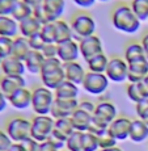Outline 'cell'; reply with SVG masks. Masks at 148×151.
Returning <instances> with one entry per match:
<instances>
[{
    "label": "cell",
    "mask_w": 148,
    "mask_h": 151,
    "mask_svg": "<svg viewBox=\"0 0 148 151\" xmlns=\"http://www.w3.org/2000/svg\"><path fill=\"white\" fill-rule=\"evenodd\" d=\"M112 24L117 30L126 34H134L140 29L142 21L136 17L130 5L119 4L112 12Z\"/></svg>",
    "instance_id": "obj_1"
},
{
    "label": "cell",
    "mask_w": 148,
    "mask_h": 151,
    "mask_svg": "<svg viewBox=\"0 0 148 151\" xmlns=\"http://www.w3.org/2000/svg\"><path fill=\"white\" fill-rule=\"evenodd\" d=\"M72 33H74V40H76L77 42H80L81 40L91 37L96 34L97 30V22L93 17L87 12H77L72 16L71 21Z\"/></svg>",
    "instance_id": "obj_2"
},
{
    "label": "cell",
    "mask_w": 148,
    "mask_h": 151,
    "mask_svg": "<svg viewBox=\"0 0 148 151\" xmlns=\"http://www.w3.org/2000/svg\"><path fill=\"white\" fill-rule=\"evenodd\" d=\"M55 100L54 91L46 88V87L41 86L36 87L31 91V109L36 114L46 116L50 114L51 106Z\"/></svg>",
    "instance_id": "obj_3"
},
{
    "label": "cell",
    "mask_w": 148,
    "mask_h": 151,
    "mask_svg": "<svg viewBox=\"0 0 148 151\" xmlns=\"http://www.w3.org/2000/svg\"><path fill=\"white\" fill-rule=\"evenodd\" d=\"M5 132L13 141V143H20L24 139L31 137V121L26 120L25 117H12L7 121Z\"/></svg>",
    "instance_id": "obj_4"
},
{
    "label": "cell",
    "mask_w": 148,
    "mask_h": 151,
    "mask_svg": "<svg viewBox=\"0 0 148 151\" xmlns=\"http://www.w3.org/2000/svg\"><path fill=\"white\" fill-rule=\"evenodd\" d=\"M54 124L55 120L50 114L46 116H39L36 114L31 120V138H34L38 142H45L47 141L50 134L54 130Z\"/></svg>",
    "instance_id": "obj_5"
},
{
    "label": "cell",
    "mask_w": 148,
    "mask_h": 151,
    "mask_svg": "<svg viewBox=\"0 0 148 151\" xmlns=\"http://www.w3.org/2000/svg\"><path fill=\"white\" fill-rule=\"evenodd\" d=\"M109 82L105 74H98V72H91L87 71L84 80L81 83V87L84 88V91L88 92L91 95L98 96V95H102L104 92L108 89Z\"/></svg>",
    "instance_id": "obj_6"
},
{
    "label": "cell",
    "mask_w": 148,
    "mask_h": 151,
    "mask_svg": "<svg viewBox=\"0 0 148 151\" xmlns=\"http://www.w3.org/2000/svg\"><path fill=\"white\" fill-rule=\"evenodd\" d=\"M105 75L108 76L110 82L114 83L124 82V80H127V75H129V63L124 60V58H119V57L110 58Z\"/></svg>",
    "instance_id": "obj_7"
},
{
    "label": "cell",
    "mask_w": 148,
    "mask_h": 151,
    "mask_svg": "<svg viewBox=\"0 0 148 151\" xmlns=\"http://www.w3.org/2000/svg\"><path fill=\"white\" fill-rule=\"evenodd\" d=\"M79 47H80V55L84 58V60H88L91 58L96 57V55L104 53V45L101 38L97 34H93L91 37L81 40L79 42Z\"/></svg>",
    "instance_id": "obj_8"
},
{
    "label": "cell",
    "mask_w": 148,
    "mask_h": 151,
    "mask_svg": "<svg viewBox=\"0 0 148 151\" xmlns=\"http://www.w3.org/2000/svg\"><path fill=\"white\" fill-rule=\"evenodd\" d=\"M77 108H79V100L77 99H72V100L55 99L53 103V106H51V110H50V116L54 120L71 117L72 113Z\"/></svg>",
    "instance_id": "obj_9"
},
{
    "label": "cell",
    "mask_w": 148,
    "mask_h": 151,
    "mask_svg": "<svg viewBox=\"0 0 148 151\" xmlns=\"http://www.w3.org/2000/svg\"><path fill=\"white\" fill-rule=\"evenodd\" d=\"M58 46V59H60V62L64 63L69 62H76L77 58L80 55V47L79 42L76 40H69V41L56 43Z\"/></svg>",
    "instance_id": "obj_10"
},
{
    "label": "cell",
    "mask_w": 148,
    "mask_h": 151,
    "mask_svg": "<svg viewBox=\"0 0 148 151\" xmlns=\"http://www.w3.org/2000/svg\"><path fill=\"white\" fill-rule=\"evenodd\" d=\"M147 75H148V59L146 57L138 58V59L129 62V75H127L129 83L142 82Z\"/></svg>",
    "instance_id": "obj_11"
},
{
    "label": "cell",
    "mask_w": 148,
    "mask_h": 151,
    "mask_svg": "<svg viewBox=\"0 0 148 151\" xmlns=\"http://www.w3.org/2000/svg\"><path fill=\"white\" fill-rule=\"evenodd\" d=\"M26 87V80L24 76H13V75H1L0 76V88L7 99L20 88Z\"/></svg>",
    "instance_id": "obj_12"
},
{
    "label": "cell",
    "mask_w": 148,
    "mask_h": 151,
    "mask_svg": "<svg viewBox=\"0 0 148 151\" xmlns=\"http://www.w3.org/2000/svg\"><path fill=\"white\" fill-rule=\"evenodd\" d=\"M131 121L127 117H117L113 122L109 125V132L113 134L117 141H124L130 137V127H131Z\"/></svg>",
    "instance_id": "obj_13"
},
{
    "label": "cell",
    "mask_w": 148,
    "mask_h": 151,
    "mask_svg": "<svg viewBox=\"0 0 148 151\" xmlns=\"http://www.w3.org/2000/svg\"><path fill=\"white\" fill-rule=\"evenodd\" d=\"M0 70H1L3 75H13V76H24V74L26 72L25 63L14 58L13 55H9L3 59Z\"/></svg>",
    "instance_id": "obj_14"
},
{
    "label": "cell",
    "mask_w": 148,
    "mask_h": 151,
    "mask_svg": "<svg viewBox=\"0 0 148 151\" xmlns=\"http://www.w3.org/2000/svg\"><path fill=\"white\" fill-rule=\"evenodd\" d=\"M8 103L13 106L14 109L24 110L31 106V91L26 87L17 89L14 93L8 97Z\"/></svg>",
    "instance_id": "obj_15"
},
{
    "label": "cell",
    "mask_w": 148,
    "mask_h": 151,
    "mask_svg": "<svg viewBox=\"0 0 148 151\" xmlns=\"http://www.w3.org/2000/svg\"><path fill=\"white\" fill-rule=\"evenodd\" d=\"M39 76H41L42 86L46 87V88H49V89H51V91H55V89L66 80V75H64V70H63V67L54 70V71L41 72Z\"/></svg>",
    "instance_id": "obj_16"
},
{
    "label": "cell",
    "mask_w": 148,
    "mask_h": 151,
    "mask_svg": "<svg viewBox=\"0 0 148 151\" xmlns=\"http://www.w3.org/2000/svg\"><path fill=\"white\" fill-rule=\"evenodd\" d=\"M63 70H64L66 80L76 84V86H81L87 71L84 70V67L77 62V60L76 62L64 63V65H63Z\"/></svg>",
    "instance_id": "obj_17"
},
{
    "label": "cell",
    "mask_w": 148,
    "mask_h": 151,
    "mask_svg": "<svg viewBox=\"0 0 148 151\" xmlns=\"http://www.w3.org/2000/svg\"><path fill=\"white\" fill-rule=\"evenodd\" d=\"M41 29H42V24L33 14L28 19L22 20L21 22H19V34L25 38H30L36 34H39Z\"/></svg>",
    "instance_id": "obj_18"
},
{
    "label": "cell",
    "mask_w": 148,
    "mask_h": 151,
    "mask_svg": "<svg viewBox=\"0 0 148 151\" xmlns=\"http://www.w3.org/2000/svg\"><path fill=\"white\" fill-rule=\"evenodd\" d=\"M117 113H118L117 106L113 103H110V101H101V103H98L96 105V110L93 116L101 118V120H104L105 122H108L110 125V122H113L117 118Z\"/></svg>",
    "instance_id": "obj_19"
},
{
    "label": "cell",
    "mask_w": 148,
    "mask_h": 151,
    "mask_svg": "<svg viewBox=\"0 0 148 151\" xmlns=\"http://www.w3.org/2000/svg\"><path fill=\"white\" fill-rule=\"evenodd\" d=\"M42 5L45 8L46 13L51 19V21L54 22L56 20L62 19L66 9V0H43Z\"/></svg>",
    "instance_id": "obj_20"
},
{
    "label": "cell",
    "mask_w": 148,
    "mask_h": 151,
    "mask_svg": "<svg viewBox=\"0 0 148 151\" xmlns=\"http://www.w3.org/2000/svg\"><path fill=\"white\" fill-rule=\"evenodd\" d=\"M130 139L135 143L144 142L148 138V126L146 122L140 118H135L131 121V127H130Z\"/></svg>",
    "instance_id": "obj_21"
},
{
    "label": "cell",
    "mask_w": 148,
    "mask_h": 151,
    "mask_svg": "<svg viewBox=\"0 0 148 151\" xmlns=\"http://www.w3.org/2000/svg\"><path fill=\"white\" fill-rule=\"evenodd\" d=\"M19 34V22L11 16H0V37L16 38Z\"/></svg>",
    "instance_id": "obj_22"
},
{
    "label": "cell",
    "mask_w": 148,
    "mask_h": 151,
    "mask_svg": "<svg viewBox=\"0 0 148 151\" xmlns=\"http://www.w3.org/2000/svg\"><path fill=\"white\" fill-rule=\"evenodd\" d=\"M46 58L42 55L41 51H37V50H31L30 53L28 54V57L25 58L24 63H25V68H26L28 72L30 74H39L41 72V68L43 66V62H45Z\"/></svg>",
    "instance_id": "obj_23"
},
{
    "label": "cell",
    "mask_w": 148,
    "mask_h": 151,
    "mask_svg": "<svg viewBox=\"0 0 148 151\" xmlns=\"http://www.w3.org/2000/svg\"><path fill=\"white\" fill-rule=\"evenodd\" d=\"M126 93H127V97L135 104L148 99V89L146 88L143 82L129 83V86L126 88Z\"/></svg>",
    "instance_id": "obj_24"
},
{
    "label": "cell",
    "mask_w": 148,
    "mask_h": 151,
    "mask_svg": "<svg viewBox=\"0 0 148 151\" xmlns=\"http://www.w3.org/2000/svg\"><path fill=\"white\" fill-rule=\"evenodd\" d=\"M55 99H60V100H72V99H77L79 95V87L76 84L64 80L56 89L54 91Z\"/></svg>",
    "instance_id": "obj_25"
},
{
    "label": "cell",
    "mask_w": 148,
    "mask_h": 151,
    "mask_svg": "<svg viewBox=\"0 0 148 151\" xmlns=\"http://www.w3.org/2000/svg\"><path fill=\"white\" fill-rule=\"evenodd\" d=\"M72 125H74V129L77 130V132H88L89 126H91L92 122V116L88 114V113L83 112L80 109H76L74 113H72L71 117Z\"/></svg>",
    "instance_id": "obj_26"
},
{
    "label": "cell",
    "mask_w": 148,
    "mask_h": 151,
    "mask_svg": "<svg viewBox=\"0 0 148 151\" xmlns=\"http://www.w3.org/2000/svg\"><path fill=\"white\" fill-rule=\"evenodd\" d=\"M109 59L110 58L105 53H101L93 58H91V59H88L87 60L88 71L98 72V74H105L106 68H108V65H109Z\"/></svg>",
    "instance_id": "obj_27"
},
{
    "label": "cell",
    "mask_w": 148,
    "mask_h": 151,
    "mask_svg": "<svg viewBox=\"0 0 148 151\" xmlns=\"http://www.w3.org/2000/svg\"><path fill=\"white\" fill-rule=\"evenodd\" d=\"M31 51L30 45L28 42V38L21 36H17L16 38H13V50H12V55L17 59L22 60L24 62L25 58L28 57V54Z\"/></svg>",
    "instance_id": "obj_28"
},
{
    "label": "cell",
    "mask_w": 148,
    "mask_h": 151,
    "mask_svg": "<svg viewBox=\"0 0 148 151\" xmlns=\"http://www.w3.org/2000/svg\"><path fill=\"white\" fill-rule=\"evenodd\" d=\"M55 28H56V43H62L69 40H74V33L69 22L66 20L59 19L55 21Z\"/></svg>",
    "instance_id": "obj_29"
},
{
    "label": "cell",
    "mask_w": 148,
    "mask_h": 151,
    "mask_svg": "<svg viewBox=\"0 0 148 151\" xmlns=\"http://www.w3.org/2000/svg\"><path fill=\"white\" fill-rule=\"evenodd\" d=\"M143 57H146V54H144V49L140 42H131L124 47L123 58L127 63L134 59H138V58H143Z\"/></svg>",
    "instance_id": "obj_30"
},
{
    "label": "cell",
    "mask_w": 148,
    "mask_h": 151,
    "mask_svg": "<svg viewBox=\"0 0 148 151\" xmlns=\"http://www.w3.org/2000/svg\"><path fill=\"white\" fill-rule=\"evenodd\" d=\"M31 14H33V8L29 7L26 3H24L22 0H19V3H17L16 7H14L11 17H13L17 22H21L22 20L30 17Z\"/></svg>",
    "instance_id": "obj_31"
},
{
    "label": "cell",
    "mask_w": 148,
    "mask_h": 151,
    "mask_svg": "<svg viewBox=\"0 0 148 151\" xmlns=\"http://www.w3.org/2000/svg\"><path fill=\"white\" fill-rule=\"evenodd\" d=\"M130 7L140 21L148 20V0H131Z\"/></svg>",
    "instance_id": "obj_32"
},
{
    "label": "cell",
    "mask_w": 148,
    "mask_h": 151,
    "mask_svg": "<svg viewBox=\"0 0 148 151\" xmlns=\"http://www.w3.org/2000/svg\"><path fill=\"white\" fill-rule=\"evenodd\" d=\"M42 40L45 43H56V28H55V21L49 22V24L42 25V29L39 32Z\"/></svg>",
    "instance_id": "obj_33"
},
{
    "label": "cell",
    "mask_w": 148,
    "mask_h": 151,
    "mask_svg": "<svg viewBox=\"0 0 148 151\" xmlns=\"http://www.w3.org/2000/svg\"><path fill=\"white\" fill-rule=\"evenodd\" d=\"M81 143H83L84 151H97L100 149L97 135L92 134V133H89V132L83 133V135H81Z\"/></svg>",
    "instance_id": "obj_34"
},
{
    "label": "cell",
    "mask_w": 148,
    "mask_h": 151,
    "mask_svg": "<svg viewBox=\"0 0 148 151\" xmlns=\"http://www.w3.org/2000/svg\"><path fill=\"white\" fill-rule=\"evenodd\" d=\"M54 129L56 130V132H59V133H62V134H64L66 137H69V135H71L72 133L75 132L74 125H72V121H71V118H69V117L55 120Z\"/></svg>",
    "instance_id": "obj_35"
},
{
    "label": "cell",
    "mask_w": 148,
    "mask_h": 151,
    "mask_svg": "<svg viewBox=\"0 0 148 151\" xmlns=\"http://www.w3.org/2000/svg\"><path fill=\"white\" fill-rule=\"evenodd\" d=\"M81 135H83V132H77V130H75L69 135L67 143H66V147L68 151H84L83 143H81Z\"/></svg>",
    "instance_id": "obj_36"
},
{
    "label": "cell",
    "mask_w": 148,
    "mask_h": 151,
    "mask_svg": "<svg viewBox=\"0 0 148 151\" xmlns=\"http://www.w3.org/2000/svg\"><path fill=\"white\" fill-rule=\"evenodd\" d=\"M98 146H100V150L102 149H110V147H115L117 146V139L113 137V134L109 132V130H106V132H104L102 134L98 135Z\"/></svg>",
    "instance_id": "obj_37"
},
{
    "label": "cell",
    "mask_w": 148,
    "mask_h": 151,
    "mask_svg": "<svg viewBox=\"0 0 148 151\" xmlns=\"http://www.w3.org/2000/svg\"><path fill=\"white\" fill-rule=\"evenodd\" d=\"M67 139L68 137H66L64 134H62V133H59V132H56V130H53V133L50 134V137H49L47 141L49 142H51V143L54 145L55 147H56L58 150H62L63 147L66 146V143H67Z\"/></svg>",
    "instance_id": "obj_38"
},
{
    "label": "cell",
    "mask_w": 148,
    "mask_h": 151,
    "mask_svg": "<svg viewBox=\"0 0 148 151\" xmlns=\"http://www.w3.org/2000/svg\"><path fill=\"white\" fill-rule=\"evenodd\" d=\"M13 50V38L8 37H0V53L4 58L12 55Z\"/></svg>",
    "instance_id": "obj_39"
},
{
    "label": "cell",
    "mask_w": 148,
    "mask_h": 151,
    "mask_svg": "<svg viewBox=\"0 0 148 151\" xmlns=\"http://www.w3.org/2000/svg\"><path fill=\"white\" fill-rule=\"evenodd\" d=\"M135 110H136V114H138V118H140L148 126V99L135 104Z\"/></svg>",
    "instance_id": "obj_40"
},
{
    "label": "cell",
    "mask_w": 148,
    "mask_h": 151,
    "mask_svg": "<svg viewBox=\"0 0 148 151\" xmlns=\"http://www.w3.org/2000/svg\"><path fill=\"white\" fill-rule=\"evenodd\" d=\"M19 0H0V16H11Z\"/></svg>",
    "instance_id": "obj_41"
},
{
    "label": "cell",
    "mask_w": 148,
    "mask_h": 151,
    "mask_svg": "<svg viewBox=\"0 0 148 151\" xmlns=\"http://www.w3.org/2000/svg\"><path fill=\"white\" fill-rule=\"evenodd\" d=\"M60 67H63V63L60 62V59H58V57L56 58H49V59H45V62H43V66H42V68H41V72L54 71V70H58Z\"/></svg>",
    "instance_id": "obj_42"
},
{
    "label": "cell",
    "mask_w": 148,
    "mask_h": 151,
    "mask_svg": "<svg viewBox=\"0 0 148 151\" xmlns=\"http://www.w3.org/2000/svg\"><path fill=\"white\" fill-rule=\"evenodd\" d=\"M33 16L36 17L42 25L49 24V22H53L51 19L49 17V14L46 13V11H45V8H43L42 4L38 5V7H36V8H33Z\"/></svg>",
    "instance_id": "obj_43"
},
{
    "label": "cell",
    "mask_w": 148,
    "mask_h": 151,
    "mask_svg": "<svg viewBox=\"0 0 148 151\" xmlns=\"http://www.w3.org/2000/svg\"><path fill=\"white\" fill-rule=\"evenodd\" d=\"M41 53H42V55L46 59H49V58H56V55H58L56 43H45V46H43V49L41 50Z\"/></svg>",
    "instance_id": "obj_44"
},
{
    "label": "cell",
    "mask_w": 148,
    "mask_h": 151,
    "mask_svg": "<svg viewBox=\"0 0 148 151\" xmlns=\"http://www.w3.org/2000/svg\"><path fill=\"white\" fill-rule=\"evenodd\" d=\"M13 145V141L9 138L5 130L0 129V151H8Z\"/></svg>",
    "instance_id": "obj_45"
},
{
    "label": "cell",
    "mask_w": 148,
    "mask_h": 151,
    "mask_svg": "<svg viewBox=\"0 0 148 151\" xmlns=\"http://www.w3.org/2000/svg\"><path fill=\"white\" fill-rule=\"evenodd\" d=\"M28 42H29V45H30V49H31V50L41 51V50L43 49V46H45V41L42 40L41 34H36V36H33V37H30V38H28Z\"/></svg>",
    "instance_id": "obj_46"
},
{
    "label": "cell",
    "mask_w": 148,
    "mask_h": 151,
    "mask_svg": "<svg viewBox=\"0 0 148 151\" xmlns=\"http://www.w3.org/2000/svg\"><path fill=\"white\" fill-rule=\"evenodd\" d=\"M20 145H21V147L24 149V151H37L39 142L36 141L34 138L29 137L26 139H24L22 142H20Z\"/></svg>",
    "instance_id": "obj_47"
},
{
    "label": "cell",
    "mask_w": 148,
    "mask_h": 151,
    "mask_svg": "<svg viewBox=\"0 0 148 151\" xmlns=\"http://www.w3.org/2000/svg\"><path fill=\"white\" fill-rule=\"evenodd\" d=\"M77 109H80V110H83V112L88 113V114L93 116L94 110H96V105L89 100H83V101H79V108Z\"/></svg>",
    "instance_id": "obj_48"
},
{
    "label": "cell",
    "mask_w": 148,
    "mask_h": 151,
    "mask_svg": "<svg viewBox=\"0 0 148 151\" xmlns=\"http://www.w3.org/2000/svg\"><path fill=\"white\" fill-rule=\"evenodd\" d=\"M72 1H74V4H76L77 7L83 8V9H88V8L93 7L97 0H72Z\"/></svg>",
    "instance_id": "obj_49"
},
{
    "label": "cell",
    "mask_w": 148,
    "mask_h": 151,
    "mask_svg": "<svg viewBox=\"0 0 148 151\" xmlns=\"http://www.w3.org/2000/svg\"><path fill=\"white\" fill-rule=\"evenodd\" d=\"M37 151H59V150H58L56 147H55L54 145L51 143V142L45 141V142H39Z\"/></svg>",
    "instance_id": "obj_50"
},
{
    "label": "cell",
    "mask_w": 148,
    "mask_h": 151,
    "mask_svg": "<svg viewBox=\"0 0 148 151\" xmlns=\"http://www.w3.org/2000/svg\"><path fill=\"white\" fill-rule=\"evenodd\" d=\"M7 105H8V99L4 93H3L1 88H0V113L4 112L5 108H7Z\"/></svg>",
    "instance_id": "obj_51"
},
{
    "label": "cell",
    "mask_w": 148,
    "mask_h": 151,
    "mask_svg": "<svg viewBox=\"0 0 148 151\" xmlns=\"http://www.w3.org/2000/svg\"><path fill=\"white\" fill-rule=\"evenodd\" d=\"M142 46H143V49H144V54H146V58L148 59V32L146 34H144L143 37H142Z\"/></svg>",
    "instance_id": "obj_52"
},
{
    "label": "cell",
    "mask_w": 148,
    "mask_h": 151,
    "mask_svg": "<svg viewBox=\"0 0 148 151\" xmlns=\"http://www.w3.org/2000/svg\"><path fill=\"white\" fill-rule=\"evenodd\" d=\"M24 3H26V4L29 5V7H31V8H36V7H38V5H41L43 3V0H22Z\"/></svg>",
    "instance_id": "obj_53"
},
{
    "label": "cell",
    "mask_w": 148,
    "mask_h": 151,
    "mask_svg": "<svg viewBox=\"0 0 148 151\" xmlns=\"http://www.w3.org/2000/svg\"><path fill=\"white\" fill-rule=\"evenodd\" d=\"M8 151H24V149L21 147V145H20V143H13Z\"/></svg>",
    "instance_id": "obj_54"
},
{
    "label": "cell",
    "mask_w": 148,
    "mask_h": 151,
    "mask_svg": "<svg viewBox=\"0 0 148 151\" xmlns=\"http://www.w3.org/2000/svg\"><path fill=\"white\" fill-rule=\"evenodd\" d=\"M100 151H123V150L119 149L118 146H115V147H110V149H102V150H100Z\"/></svg>",
    "instance_id": "obj_55"
},
{
    "label": "cell",
    "mask_w": 148,
    "mask_h": 151,
    "mask_svg": "<svg viewBox=\"0 0 148 151\" xmlns=\"http://www.w3.org/2000/svg\"><path fill=\"white\" fill-rule=\"evenodd\" d=\"M142 82H143V84H144V86H146V88L148 89V75H147L146 78H144L143 80H142Z\"/></svg>",
    "instance_id": "obj_56"
},
{
    "label": "cell",
    "mask_w": 148,
    "mask_h": 151,
    "mask_svg": "<svg viewBox=\"0 0 148 151\" xmlns=\"http://www.w3.org/2000/svg\"><path fill=\"white\" fill-rule=\"evenodd\" d=\"M3 59H4V57L1 55V53H0V65H1V62H3Z\"/></svg>",
    "instance_id": "obj_57"
},
{
    "label": "cell",
    "mask_w": 148,
    "mask_h": 151,
    "mask_svg": "<svg viewBox=\"0 0 148 151\" xmlns=\"http://www.w3.org/2000/svg\"><path fill=\"white\" fill-rule=\"evenodd\" d=\"M97 1H102V3H105V1H109V0H97Z\"/></svg>",
    "instance_id": "obj_58"
}]
</instances>
